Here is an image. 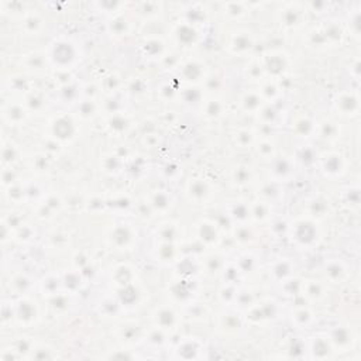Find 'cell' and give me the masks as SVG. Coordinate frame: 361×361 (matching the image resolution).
Listing matches in <instances>:
<instances>
[{
	"mask_svg": "<svg viewBox=\"0 0 361 361\" xmlns=\"http://www.w3.org/2000/svg\"><path fill=\"white\" fill-rule=\"evenodd\" d=\"M76 55L78 54L73 43H71L68 40H60V41L55 40L50 48L48 60L61 70H70L73 62L76 61Z\"/></svg>",
	"mask_w": 361,
	"mask_h": 361,
	"instance_id": "6da1fadb",
	"label": "cell"
},
{
	"mask_svg": "<svg viewBox=\"0 0 361 361\" xmlns=\"http://www.w3.org/2000/svg\"><path fill=\"white\" fill-rule=\"evenodd\" d=\"M291 236L295 243L300 246H310L316 243L317 227L316 223L310 219H299L291 226Z\"/></svg>",
	"mask_w": 361,
	"mask_h": 361,
	"instance_id": "7a4b0ae2",
	"label": "cell"
},
{
	"mask_svg": "<svg viewBox=\"0 0 361 361\" xmlns=\"http://www.w3.org/2000/svg\"><path fill=\"white\" fill-rule=\"evenodd\" d=\"M37 316H38L37 303L33 299H30L28 296L23 295L14 303V320L17 322L18 325H23V326L33 325Z\"/></svg>",
	"mask_w": 361,
	"mask_h": 361,
	"instance_id": "3957f363",
	"label": "cell"
},
{
	"mask_svg": "<svg viewBox=\"0 0 361 361\" xmlns=\"http://www.w3.org/2000/svg\"><path fill=\"white\" fill-rule=\"evenodd\" d=\"M261 62V67L263 71L267 75H271V76H280L282 75L288 64H287V57L281 53H270L265 55Z\"/></svg>",
	"mask_w": 361,
	"mask_h": 361,
	"instance_id": "277c9868",
	"label": "cell"
},
{
	"mask_svg": "<svg viewBox=\"0 0 361 361\" xmlns=\"http://www.w3.org/2000/svg\"><path fill=\"white\" fill-rule=\"evenodd\" d=\"M1 113H3V119L9 124H20L26 120L28 110L24 105L9 103V105L3 106Z\"/></svg>",
	"mask_w": 361,
	"mask_h": 361,
	"instance_id": "5b68a950",
	"label": "cell"
},
{
	"mask_svg": "<svg viewBox=\"0 0 361 361\" xmlns=\"http://www.w3.org/2000/svg\"><path fill=\"white\" fill-rule=\"evenodd\" d=\"M174 35H175L176 41L179 44L191 45L196 41L198 31H196L194 24H191L188 21H182V23L176 24L175 30H174Z\"/></svg>",
	"mask_w": 361,
	"mask_h": 361,
	"instance_id": "8992f818",
	"label": "cell"
},
{
	"mask_svg": "<svg viewBox=\"0 0 361 361\" xmlns=\"http://www.w3.org/2000/svg\"><path fill=\"white\" fill-rule=\"evenodd\" d=\"M303 10L289 4L288 7L281 11V24L282 26L288 27V28H296L298 26L302 24V20H303Z\"/></svg>",
	"mask_w": 361,
	"mask_h": 361,
	"instance_id": "52a82bcc",
	"label": "cell"
},
{
	"mask_svg": "<svg viewBox=\"0 0 361 361\" xmlns=\"http://www.w3.org/2000/svg\"><path fill=\"white\" fill-rule=\"evenodd\" d=\"M253 47V37L248 31H238L231 37L230 50L234 54H243L250 51Z\"/></svg>",
	"mask_w": 361,
	"mask_h": 361,
	"instance_id": "ba28073f",
	"label": "cell"
},
{
	"mask_svg": "<svg viewBox=\"0 0 361 361\" xmlns=\"http://www.w3.org/2000/svg\"><path fill=\"white\" fill-rule=\"evenodd\" d=\"M211 194L209 185L203 179H194L188 185V196L191 201L195 202H202Z\"/></svg>",
	"mask_w": 361,
	"mask_h": 361,
	"instance_id": "9c48e42d",
	"label": "cell"
},
{
	"mask_svg": "<svg viewBox=\"0 0 361 361\" xmlns=\"http://www.w3.org/2000/svg\"><path fill=\"white\" fill-rule=\"evenodd\" d=\"M110 240L116 247L119 248H126V247L130 246L133 240V233L132 230L129 229L127 226L120 224L115 229L112 230V234H110Z\"/></svg>",
	"mask_w": 361,
	"mask_h": 361,
	"instance_id": "30bf717a",
	"label": "cell"
},
{
	"mask_svg": "<svg viewBox=\"0 0 361 361\" xmlns=\"http://www.w3.org/2000/svg\"><path fill=\"white\" fill-rule=\"evenodd\" d=\"M181 75L186 82H199L203 76V65L196 61H189L181 67Z\"/></svg>",
	"mask_w": 361,
	"mask_h": 361,
	"instance_id": "8fae6325",
	"label": "cell"
},
{
	"mask_svg": "<svg viewBox=\"0 0 361 361\" xmlns=\"http://www.w3.org/2000/svg\"><path fill=\"white\" fill-rule=\"evenodd\" d=\"M75 134V126L73 123L68 120V119H58L55 120L54 123V136L55 139H60V140H68L72 139Z\"/></svg>",
	"mask_w": 361,
	"mask_h": 361,
	"instance_id": "7c38bea8",
	"label": "cell"
},
{
	"mask_svg": "<svg viewBox=\"0 0 361 361\" xmlns=\"http://www.w3.org/2000/svg\"><path fill=\"white\" fill-rule=\"evenodd\" d=\"M241 106L246 112L256 113L260 112L261 107L264 106V99L261 97L260 92H248L241 97Z\"/></svg>",
	"mask_w": 361,
	"mask_h": 361,
	"instance_id": "4fadbf2b",
	"label": "cell"
},
{
	"mask_svg": "<svg viewBox=\"0 0 361 361\" xmlns=\"http://www.w3.org/2000/svg\"><path fill=\"white\" fill-rule=\"evenodd\" d=\"M155 323H157V329L159 330H165V329H171L176 323V313L174 309L171 308H161L155 315Z\"/></svg>",
	"mask_w": 361,
	"mask_h": 361,
	"instance_id": "5bb4252c",
	"label": "cell"
},
{
	"mask_svg": "<svg viewBox=\"0 0 361 361\" xmlns=\"http://www.w3.org/2000/svg\"><path fill=\"white\" fill-rule=\"evenodd\" d=\"M215 226L216 224H213L212 221H201L198 224V237L203 243H215V240H217V230Z\"/></svg>",
	"mask_w": 361,
	"mask_h": 361,
	"instance_id": "9a60e30c",
	"label": "cell"
},
{
	"mask_svg": "<svg viewBox=\"0 0 361 361\" xmlns=\"http://www.w3.org/2000/svg\"><path fill=\"white\" fill-rule=\"evenodd\" d=\"M129 120L127 117L123 116L122 113H115L109 117L107 120V127L110 129V132L116 133V134H120V133H124L127 129H129Z\"/></svg>",
	"mask_w": 361,
	"mask_h": 361,
	"instance_id": "2e32d148",
	"label": "cell"
},
{
	"mask_svg": "<svg viewBox=\"0 0 361 361\" xmlns=\"http://www.w3.org/2000/svg\"><path fill=\"white\" fill-rule=\"evenodd\" d=\"M23 28L28 34H37L43 28V20L34 13H27L23 17Z\"/></svg>",
	"mask_w": 361,
	"mask_h": 361,
	"instance_id": "e0dca14e",
	"label": "cell"
},
{
	"mask_svg": "<svg viewBox=\"0 0 361 361\" xmlns=\"http://www.w3.org/2000/svg\"><path fill=\"white\" fill-rule=\"evenodd\" d=\"M230 216H231L233 219H236V220L241 221V223L248 220V219L251 217L250 206L243 202H236V205H234V206L231 208V211H230Z\"/></svg>",
	"mask_w": 361,
	"mask_h": 361,
	"instance_id": "ac0fdd59",
	"label": "cell"
},
{
	"mask_svg": "<svg viewBox=\"0 0 361 361\" xmlns=\"http://www.w3.org/2000/svg\"><path fill=\"white\" fill-rule=\"evenodd\" d=\"M251 217L257 221H263L270 217V206L267 202H256L250 208Z\"/></svg>",
	"mask_w": 361,
	"mask_h": 361,
	"instance_id": "d6986e66",
	"label": "cell"
},
{
	"mask_svg": "<svg viewBox=\"0 0 361 361\" xmlns=\"http://www.w3.org/2000/svg\"><path fill=\"white\" fill-rule=\"evenodd\" d=\"M151 206L155 211H167V209H169V206H171V196L165 194L164 191H158L157 194L152 196Z\"/></svg>",
	"mask_w": 361,
	"mask_h": 361,
	"instance_id": "ffe728a7",
	"label": "cell"
},
{
	"mask_svg": "<svg viewBox=\"0 0 361 361\" xmlns=\"http://www.w3.org/2000/svg\"><path fill=\"white\" fill-rule=\"evenodd\" d=\"M303 295H306L310 299H320V296L323 295V288L322 285L316 281H309L308 284H303L302 287Z\"/></svg>",
	"mask_w": 361,
	"mask_h": 361,
	"instance_id": "44dd1931",
	"label": "cell"
},
{
	"mask_svg": "<svg viewBox=\"0 0 361 361\" xmlns=\"http://www.w3.org/2000/svg\"><path fill=\"white\" fill-rule=\"evenodd\" d=\"M342 169V159L339 155H326L323 159V171L327 174H337Z\"/></svg>",
	"mask_w": 361,
	"mask_h": 361,
	"instance_id": "7402d4cb",
	"label": "cell"
},
{
	"mask_svg": "<svg viewBox=\"0 0 361 361\" xmlns=\"http://www.w3.org/2000/svg\"><path fill=\"white\" fill-rule=\"evenodd\" d=\"M291 169L292 165L288 159H277L275 161V165H274L273 172L278 179H284V178H287V176L291 174Z\"/></svg>",
	"mask_w": 361,
	"mask_h": 361,
	"instance_id": "603a6c76",
	"label": "cell"
},
{
	"mask_svg": "<svg viewBox=\"0 0 361 361\" xmlns=\"http://www.w3.org/2000/svg\"><path fill=\"white\" fill-rule=\"evenodd\" d=\"M109 27H110V30H112L115 34L122 35L127 33V30H129V27H130V23H129L127 18L122 17V16H116V17H113V20H112V23L109 24Z\"/></svg>",
	"mask_w": 361,
	"mask_h": 361,
	"instance_id": "cb8c5ba5",
	"label": "cell"
},
{
	"mask_svg": "<svg viewBox=\"0 0 361 361\" xmlns=\"http://www.w3.org/2000/svg\"><path fill=\"white\" fill-rule=\"evenodd\" d=\"M159 3H154V1H144L139 4V13L144 17H155L159 14Z\"/></svg>",
	"mask_w": 361,
	"mask_h": 361,
	"instance_id": "d4e9b609",
	"label": "cell"
},
{
	"mask_svg": "<svg viewBox=\"0 0 361 361\" xmlns=\"http://www.w3.org/2000/svg\"><path fill=\"white\" fill-rule=\"evenodd\" d=\"M251 179V172H250V168L247 167H237L233 172V181L237 184V185H246L250 182Z\"/></svg>",
	"mask_w": 361,
	"mask_h": 361,
	"instance_id": "484cf974",
	"label": "cell"
},
{
	"mask_svg": "<svg viewBox=\"0 0 361 361\" xmlns=\"http://www.w3.org/2000/svg\"><path fill=\"white\" fill-rule=\"evenodd\" d=\"M291 274V267L287 261H280V263H275L273 268V275L278 280V281H285L287 277Z\"/></svg>",
	"mask_w": 361,
	"mask_h": 361,
	"instance_id": "4316f807",
	"label": "cell"
},
{
	"mask_svg": "<svg viewBox=\"0 0 361 361\" xmlns=\"http://www.w3.org/2000/svg\"><path fill=\"white\" fill-rule=\"evenodd\" d=\"M10 285H13L14 291L17 292V295H26V292L30 288V280L26 275H17L13 282H10Z\"/></svg>",
	"mask_w": 361,
	"mask_h": 361,
	"instance_id": "83f0119b",
	"label": "cell"
},
{
	"mask_svg": "<svg viewBox=\"0 0 361 361\" xmlns=\"http://www.w3.org/2000/svg\"><path fill=\"white\" fill-rule=\"evenodd\" d=\"M27 57V67L30 70L34 71H41L44 68L45 65V57L44 55H40V54H30V55H26Z\"/></svg>",
	"mask_w": 361,
	"mask_h": 361,
	"instance_id": "f1b7e54d",
	"label": "cell"
},
{
	"mask_svg": "<svg viewBox=\"0 0 361 361\" xmlns=\"http://www.w3.org/2000/svg\"><path fill=\"white\" fill-rule=\"evenodd\" d=\"M223 112V105L220 103V100H216V99H212L208 100L206 105H205V113L209 116V117H217L221 115Z\"/></svg>",
	"mask_w": 361,
	"mask_h": 361,
	"instance_id": "f546056e",
	"label": "cell"
},
{
	"mask_svg": "<svg viewBox=\"0 0 361 361\" xmlns=\"http://www.w3.org/2000/svg\"><path fill=\"white\" fill-rule=\"evenodd\" d=\"M224 11L231 17H241L246 14V6L244 3H227L224 4Z\"/></svg>",
	"mask_w": 361,
	"mask_h": 361,
	"instance_id": "4dcf8cb0",
	"label": "cell"
},
{
	"mask_svg": "<svg viewBox=\"0 0 361 361\" xmlns=\"http://www.w3.org/2000/svg\"><path fill=\"white\" fill-rule=\"evenodd\" d=\"M295 129H296V132L299 133V134H302V136H308L310 133H313L315 126H313V123L309 120L308 117H302V119H299V120L295 123Z\"/></svg>",
	"mask_w": 361,
	"mask_h": 361,
	"instance_id": "1f68e13d",
	"label": "cell"
},
{
	"mask_svg": "<svg viewBox=\"0 0 361 361\" xmlns=\"http://www.w3.org/2000/svg\"><path fill=\"white\" fill-rule=\"evenodd\" d=\"M24 106L27 107V110H34V112H38L41 107H44V100L38 95L35 93H30L26 99V103Z\"/></svg>",
	"mask_w": 361,
	"mask_h": 361,
	"instance_id": "d6a6232c",
	"label": "cell"
},
{
	"mask_svg": "<svg viewBox=\"0 0 361 361\" xmlns=\"http://www.w3.org/2000/svg\"><path fill=\"white\" fill-rule=\"evenodd\" d=\"M16 157H17V150H16V147L11 145V144H4V145H3V151H1L3 164H4V165H7V164L11 165V162L16 159Z\"/></svg>",
	"mask_w": 361,
	"mask_h": 361,
	"instance_id": "836d02e7",
	"label": "cell"
},
{
	"mask_svg": "<svg viewBox=\"0 0 361 361\" xmlns=\"http://www.w3.org/2000/svg\"><path fill=\"white\" fill-rule=\"evenodd\" d=\"M9 89L10 92H28V85L27 80L21 76H14L9 79Z\"/></svg>",
	"mask_w": 361,
	"mask_h": 361,
	"instance_id": "e575fe53",
	"label": "cell"
},
{
	"mask_svg": "<svg viewBox=\"0 0 361 361\" xmlns=\"http://www.w3.org/2000/svg\"><path fill=\"white\" fill-rule=\"evenodd\" d=\"M253 231L247 226V224H241L237 230H236V240L238 243H248L253 240Z\"/></svg>",
	"mask_w": 361,
	"mask_h": 361,
	"instance_id": "d590c367",
	"label": "cell"
},
{
	"mask_svg": "<svg viewBox=\"0 0 361 361\" xmlns=\"http://www.w3.org/2000/svg\"><path fill=\"white\" fill-rule=\"evenodd\" d=\"M260 95L263 99H271L273 100L274 97L278 95V88L274 82H265L264 86L260 89Z\"/></svg>",
	"mask_w": 361,
	"mask_h": 361,
	"instance_id": "8d00e7d4",
	"label": "cell"
},
{
	"mask_svg": "<svg viewBox=\"0 0 361 361\" xmlns=\"http://www.w3.org/2000/svg\"><path fill=\"white\" fill-rule=\"evenodd\" d=\"M78 112L83 117H89V116L92 117V116L95 115V112H96V107H95V103L92 100H86V102H80L79 107H78Z\"/></svg>",
	"mask_w": 361,
	"mask_h": 361,
	"instance_id": "74e56055",
	"label": "cell"
},
{
	"mask_svg": "<svg viewBox=\"0 0 361 361\" xmlns=\"http://www.w3.org/2000/svg\"><path fill=\"white\" fill-rule=\"evenodd\" d=\"M1 181H3V186H4V188H9V186L14 185V184H16L14 171H13L11 168H4V169H3V174H1Z\"/></svg>",
	"mask_w": 361,
	"mask_h": 361,
	"instance_id": "f35d334b",
	"label": "cell"
}]
</instances>
